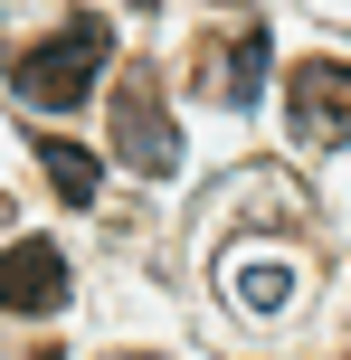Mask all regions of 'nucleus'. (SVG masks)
Returning a JSON list of instances; mask_svg holds the SVG:
<instances>
[{
	"label": "nucleus",
	"instance_id": "nucleus-1",
	"mask_svg": "<svg viewBox=\"0 0 351 360\" xmlns=\"http://www.w3.org/2000/svg\"><path fill=\"white\" fill-rule=\"evenodd\" d=\"M105 57H114V29H105L95 10H76L67 29H48L10 76H19V95H29L38 114H67V105H86V86L105 76Z\"/></svg>",
	"mask_w": 351,
	"mask_h": 360
},
{
	"label": "nucleus",
	"instance_id": "nucleus-2",
	"mask_svg": "<svg viewBox=\"0 0 351 360\" xmlns=\"http://www.w3.org/2000/svg\"><path fill=\"white\" fill-rule=\"evenodd\" d=\"M114 162H124L133 180H171L181 171V133H171V114H162L152 67H133L124 86H114Z\"/></svg>",
	"mask_w": 351,
	"mask_h": 360
},
{
	"label": "nucleus",
	"instance_id": "nucleus-3",
	"mask_svg": "<svg viewBox=\"0 0 351 360\" xmlns=\"http://www.w3.org/2000/svg\"><path fill=\"white\" fill-rule=\"evenodd\" d=\"M285 124H295V143H314V152L351 143V67L342 57H304V67L285 76Z\"/></svg>",
	"mask_w": 351,
	"mask_h": 360
},
{
	"label": "nucleus",
	"instance_id": "nucleus-4",
	"mask_svg": "<svg viewBox=\"0 0 351 360\" xmlns=\"http://www.w3.org/2000/svg\"><path fill=\"white\" fill-rule=\"evenodd\" d=\"M76 285V266L57 256V237H10L0 247V313H57Z\"/></svg>",
	"mask_w": 351,
	"mask_h": 360
},
{
	"label": "nucleus",
	"instance_id": "nucleus-5",
	"mask_svg": "<svg viewBox=\"0 0 351 360\" xmlns=\"http://www.w3.org/2000/svg\"><path fill=\"white\" fill-rule=\"evenodd\" d=\"M295 256L285 247H228V294H238V313H285L295 304Z\"/></svg>",
	"mask_w": 351,
	"mask_h": 360
},
{
	"label": "nucleus",
	"instance_id": "nucleus-6",
	"mask_svg": "<svg viewBox=\"0 0 351 360\" xmlns=\"http://www.w3.org/2000/svg\"><path fill=\"white\" fill-rule=\"evenodd\" d=\"M266 67H276V38L266 29H238V38H219V105H257L266 95Z\"/></svg>",
	"mask_w": 351,
	"mask_h": 360
},
{
	"label": "nucleus",
	"instance_id": "nucleus-7",
	"mask_svg": "<svg viewBox=\"0 0 351 360\" xmlns=\"http://www.w3.org/2000/svg\"><path fill=\"white\" fill-rule=\"evenodd\" d=\"M38 171H48V180H57V199H76V209H86L95 180H105V171H95V152H86V143H67V133H38Z\"/></svg>",
	"mask_w": 351,
	"mask_h": 360
},
{
	"label": "nucleus",
	"instance_id": "nucleus-8",
	"mask_svg": "<svg viewBox=\"0 0 351 360\" xmlns=\"http://www.w3.org/2000/svg\"><path fill=\"white\" fill-rule=\"evenodd\" d=\"M105 360H162V351H105Z\"/></svg>",
	"mask_w": 351,
	"mask_h": 360
}]
</instances>
